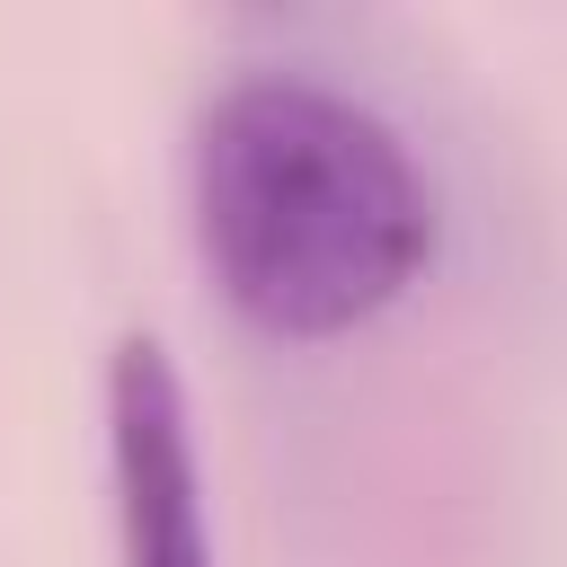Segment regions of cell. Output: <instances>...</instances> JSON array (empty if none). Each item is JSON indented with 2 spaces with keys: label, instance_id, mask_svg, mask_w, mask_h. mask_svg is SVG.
Wrapping results in <instances>:
<instances>
[{
  "label": "cell",
  "instance_id": "obj_1",
  "mask_svg": "<svg viewBox=\"0 0 567 567\" xmlns=\"http://www.w3.org/2000/svg\"><path fill=\"white\" fill-rule=\"evenodd\" d=\"M195 239L266 337H346L425 266L434 195L390 115L301 71H248L195 124Z\"/></svg>",
  "mask_w": 567,
  "mask_h": 567
},
{
  "label": "cell",
  "instance_id": "obj_2",
  "mask_svg": "<svg viewBox=\"0 0 567 567\" xmlns=\"http://www.w3.org/2000/svg\"><path fill=\"white\" fill-rule=\"evenodd\" d=\"M106 478H115V549L124 567H213L204 461L177 354L133 328L106 354Z\"/></svg>",
  "mask_w": 567,
  "mask_h": 567
}]
</instances>
